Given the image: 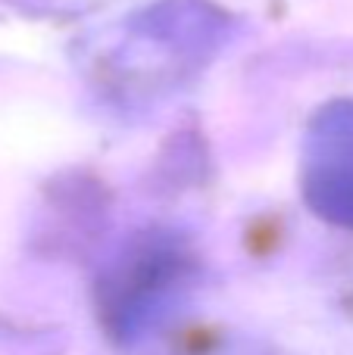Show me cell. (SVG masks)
Returning <instances> with one entry per match:
<instances>
[{
	"label": "cell",
	"instance_id": "cell-1",
	"mask_svg": "<svg viewBox=\"0 0 353 355\" xmlns=\"http://www.w3.org/2000/svg\"><path fill=\"white\" fill-rule=\"evenodd\" d=\"M306 193L322 215L353 225V106H331L313 128Z\"/></svg>",
	"mask_w": 353,
	"mask_h": 355
}]
</instances>
